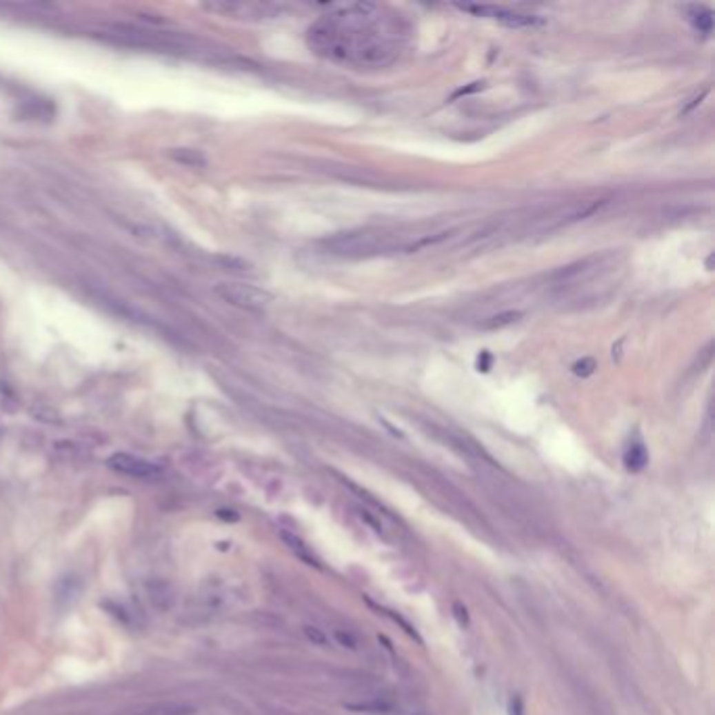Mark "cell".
Masks as SVG:
<instances>
[{
  "label": "cell",
  "mask_w": 715,
  "mask_h": 715,
  "mask_svg": "<svg viewBox=\"0 0 715 715\" xmlns=\"http://www.w3.org/2000/svg\"><path fill=\"white\" fill-rule=\"evenodd\" d=\"M489 367H491V354L483 350L479 356V372H489Z\"/></svg>",
  "instance_id": "ffe728a7"
},
{
  "label": "cell",
  "mask_w": 715,
  "mask_h": 715,
  "mask_svg": "<svg viewBox=\"0 0 715 715\" xmlns=\"http://www.w3.org/2000/svg\"><path fill=\"white\" fill-rule=\"evenodd\" d=\"M302 632H304L306 640H309L313 646H321V648H328V646H330V638H328V634H325L321 627H317V625H304Z\"/></svg>",
  "instance_id": "4fadbf2b"
},
{
  "label": "cell",
  "mask_w": 715,
  "mask_h": 715,
  "mask_svg": "<svg viewBox=\"0 0 715 715\" xmlns=\"http://www.w3.org/2000/svg\"><path fill=\"white\" fill-rule=\"evenodd\" d=\"M623 464L630 472H640L646 468L648 464V451L644 447V443L636 441V443H630L625 453H623Z\"/></svg>",
  "instance_id": "52a82bcc"
},
{
  "label": "cell",
  "mask_w": 715,
  "mask_h": 715,
  "mask_svg": "<svg viewBox=\"0 0 715 715\" xmlns=\"http://www.w3.org/2000/svg\"><path fill=\"white\" fill-rule=\"evenodd\" d=\"M684 13L688 17V21L703 34H709L713 30V13L711 9L707 7H701V5H688L684 7Z\"/></svg>",
  "instance_id": "ba28073f"
},
{
  "label": "cell",
  "mask_w": 715,
  "mask_h": 715,
  "mask_svg": "<svg viewBox=\"0 0 715 715\" xmlns=\"http://www.w3.org/2000/svg\"><path fill=\"white\" fill-rule=\"evenodd\" d=\"M412 715H424V713H412Z\"/></svg>",
  "instance_id": "cb8c5ba5"
},
{
  "label": "cell",
  "mask_w": 715,
  "mask_h": 715,
  "mask_svg": "<svg viewBox=\"0 0 715 715\" xmlns=\"http://www.w3.org/2000/svg\"><path fill=\"white\" fill-rule=\"evenodd\" d=\"M334 640L338 642V646L348 648V650L359 648V642H356V638L350 632H346V630H334Z\"/></svg>",
  "instance_id": "5bb4252c"
},
{
  "label": "cell",
  "mask_w": 715,
  "mask_h": 715,
  "mask_svg": "<svg viewBox=\"0 0 715 715\" xmlns=\"http://www.w3.org/2000/svg\"><path fill=\"white\" fill-rule=\"evenodd\" d=\"M330 9L332 13L309 30L315 53L359 68H382L394 61L403 38L396 21L378 15V7L370 3Z\"/></svg>",
  "instance_id": "6da1fadb"
},
{
  "label": "cell",
  "mask_w": 715,
  "mask_h": 715,
  "mask_svg": "<svg viewBox=\"0 0 715 715\" xmlns=\"http://www.w3.org/2000/svg\"><path fill=\"white\" fill-rule=\"evenodd\" d=\"M527 709H525V701L521 694H512L507 701V715H525Z\"/></svg>",
  "instance_id": "ac0fdd59"
},
{
  "label": "cell",
  "mask_w": 715,
  "mask_h": 715,
  "mask_svg": "<svg viewBox=\"0 0 715 715\" xmlns=\"http://www.w3.org/2000/svg\"><path fill=\"white\" fill-rule=\"evenodd\" d=\"M457 9L474 13V15H483V17H493L497 21H501L507 28H533V26H541L543 19L535 17V15H521V13H512L505 11L499 7H472V5H457Z\"/></svg>",
  "instance_id": "8992f818"
},
{
  "label": "cell",
  "mask_w": 715,
  "mask_h": 715,
  "mask_svg": "<svg viewBox=\"0 0 715 715\" xmlns=\"http://www.w3.org/2000/svg\"><path fill=\"white\" fill-rule=\"evenodd\" d=\"M170 158L183 166H189V168H199L206 164V158L201 156V153L197 149H189V147H181V149H172L170 151Z\"/></svg>",
  "instance_id": "9c48e42d"
},
{
  "label": "cell",
  "mask_w": 715,
  "mask_h": 715,
  "mask_svg": "<svg viewBox=\"0 0 715 715\" xmlns=\"http://www.w3.org/2000/svg\"><path fill=\"white\" fill-rule=\"evenodd\" d=\"M604 203H606V199H590V201H573V203H567V206L558 208V210L550 212L547 216L539 219V221L533 225V231L545 233V231H554V229H558V227H565V225H569V223L587 219V216H592L596 210H600V208L604 206Z\"/></svg>",
  "instance_id": "3957f363"
},
{
  "label": "cell",
  "mask_w": 715,
  "mask_h": 715,
  "mask_svg": "<svg viewBox=\"0 0 715 715\" xmlns=\"http://www.w3.org/2000/svg\"><path fill=\"white\" fill-rule=\"evenodd\" d=\"M453 617L457 621L459 627H468L470 625V615H468V608L462 604V602H453Z\"/></svg>",
  "instance_id": "e0dca14e"
},
{
  "label": "cell",
  "mask_w": 715,
  "mask_h": 715,
  "mask_svg": "<svg viewBox=\"0 0 715 715\" xmlns=\"http://www.w3.org/2000/svg\"><path fill=\"white\" fill-rule=\"evenodd\" d=\"M108 466L112 470L126 474V476H132V479H153L162 472L160 466L147 462V459H143V457L130 455V453H114L108 459Z\"/></svg>",
  "instance_id": "5b68a950"
},
{
  "label": "cell",
  "mask_w": 715,
  "mask_h": 715,
  "mask_svg": "<svg viewBox=\"0 0 715 715\" xmlns=\"http://www.w3.org/2000/svg\"><path fill=\"white\" fill-rule=\"evenodd\" d=\"M356 514H359V518L374 531V533H378V535H384V527H382V523L376 518V516H372L370 512H367V510L365 507H359V510H356Z\"/></svg>",
  "instance_id": "2e32d148"
},
{
  "label": "cell",
  "mask_w": 715,
  "mask_h": 715,
  "mask_svg": "<svg viewBox=\"0 0 715 715\" xmlns=\"http://www.w3.org/2000/svg\"><path fill=\"white\" fill-rule=\"evenodd\" d=\"M518 317H521V313H516V311H507V313H501V315H495V317L483 321L481 328H483V330H501V328H505V325H512L514 321H518Z\"/></svg>",
  "instance_id": "30bf717a"
},
{
  "label": "cell",
  "mask_w": 715,
  "mask_h": 715,
  "mask_svg": "<svg viewBox=\"0 0 715 715\" xmlns=\"http://www.w3.org/2000/svg\"><path fill=\"white\" fill-rule=\"evenodd\" d=\"M219 516L225 518V521H231V523H235V521L239 518V516L233 512V510H219Z\"/></svg>",
  "instance_id": "7402d4cb"
},
{
  "label": "cell",
  "mask_w": 715,
  "mask_h": 715,
  "mask_svg": "<svg viewBox=\"0 0 715 715\" xmlns=\"http://www.w3.org/2000/svg\"><path fill=\"white\" fill-rule=\"evenodd\" d=\"M149 594H151V596H149V598H151V602L156 604V602H158V598H160V594H158V592H153V590H151ZM164 596H166V600H168V602H172V592H170L168 587H164Z\"/></svg>",
  "instance_id": "44dd1931"
},
{
  "label": "cell",
  "mask_w": 715,
  "mask_h": 715,
  "mask_svg": "<svg viewBox=\"0 0 715 715\" xmlns=\"http://www.w3.org/2000/svg\"><path fill=\"white\" fill-rule=\"evenodd\" d=\"M350 709H354V711H367V709H372V711H386V709H390V705L388 703H380V701H376V703H367V705H348Z\"/></svg>",
  "instance_id": "d6986e66"
},
{
  "label": "cell",
  "mask_w": 715,
  "mask_h": 715,
  "mask_svg": "<svg viewBox=\"0 0 715 715\" xmlns=\"http://www.w3.org/2000/svg\"><path fill=\"white\" fill-rule=\"evenodd\" d=\"M399 241H403V235H394L386 231H359V233H342L332 239H325L323 245L332 254H336V256L361 259V256H372V254H378V252L396 250Z\"/></svg>",
  "instance_id": "7a4b0ae2"
},
{
  "label": "cell",
  "mask_w": 715,
  "mask_h": 715,
  "mask_svg": "<svg viewBox=\"0 0 715 715\" xmlns=\"http://www.w3.org/2000/svg\"><path fill=\"white\" fill-rule=\"evenodd\" d=\"M189 713H191V707L172 703V705H156L141 715H189Z\"/></svg>",
  "instance_id": "7c38bea8"
},
{
  "label": "cell",
  "mask_w": 715,
  "mask_h": 715,
  "mask_svg": "<svg viewBox=\"0 0 715 715\" xmlns=\"http://www.w3.org/2000/svg\"><path fill=\"white\" fill-rule=\"evenodd\" d=\"M594 372H596V361L592 359V356H585V359H581V361H577L573 365V374L579 376V378H587Z\"/></svg>",
  "instance_id": "9a60e30c"
},
{
  "label": "cell",
  "mask_w": 715,
  "mask_h": 715,
  "mask_svg": "<svg viewBox=\"0 0 715 715\" xmlns=\"http://www.w3.org/2000/svg\"><path fill=\"white\" fill-rule=\"evenodd\" d=\"M481 88V84L479 82H474L472 86H468V88H459L455 94H453V99H457V97H462V94H470V92H474V90H479Z\"/></svg>",
  "instance_id": "603a6c76"
},
{
  "label": "cell",
  "mask_w": 715,
  "mask_h": 715,
  "mask_svg": "<svg viewBox=\"0 0 715 715\" xmlns=\"http://www.w3.org/2000/svg\"><path fill=\"white\" fill-rule=\"evenodd\" d=\"M281 537H283V541L300 556V558H304L306 560V565H317L315 563V558H311L309 556V550H306V545L302 543V539H298L296 535H292V533H288V531H281Z\"/></svg>",
  "instance_id": "8fae6325"
},
{
  "label": "cell",
  "mask_w": 715,
  "mask_h": 715,
  "mask_svg": "<svg viewBox=\"0 0 715 715\" xmlns=\"http://www.w3.org/2000/svg\"><path fill=\"white\" fill-rule=\"evenodd\" d=\"M216 294L225 302L243 311H263L271 302V294L267 290L250 285V283H219Z\"/></svg>",
  "instance_id": "277c9868"
}]
</instances>
